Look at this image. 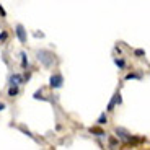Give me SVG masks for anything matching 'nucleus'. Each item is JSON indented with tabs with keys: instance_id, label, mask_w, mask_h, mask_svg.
<instances>
[{
	"instance_id": "nucleus-4",
	"label": "nucleus",
	"mask_w": 150,
	"mask_h": 150,
	"mask_svg": "<svg viewBox=\"0 0 150 150\" xmlns=\"http://www.w3.org/2000/svg\"><path fill=\"white\" fill-rule=\"evenodd\" d=\"M10 82H11V85L15 86V85H18V83H21L23 79H21V75H11V77H10Z\"/></svg>"
},
{
	"instance_id": "nucleus-7",
	"label": "nucleus",
	"mask_w": 150,
	"mask_h": 150,
	"mask_svg": "<svg viewBox=\"0 0 150 150\" xmlns=\"http://www.w3.org/2000/svg\"><path fill=\"white\" fill-rule=\"evenodd\" d=\"M8 95H10V96H16V95H18V88H16V86H11L10 90H8Z\"/></svg>"
},
{
	"instance_id": "nucleus-11",
	"label": "nucleus",
	"mask_w": 150,
	"mask_h": 150,
	"mask_svg": "<svg viewBox=\"0 0 150 150\" xmlns=\"http://www.w3.org/2000/svg\"><path fill=\"white\" fill-rule=\"evenodd\" d=\"M144 54H145V51H142V49H137L135 51V56H144Z\"/></svg>"
},
{
	"instance_id": "nucleus-2",
	"label": "nucleus",
	"mask_w": 150,
	"mask_h": 150,
	"mask_svg": "<svg viewBox=\"0 0 150 150\" xmlns=\"http://www.w3.org/2000/svg\"><path fill=\"white\" fill-rule=\"evenodd\" d=\"M62 83H64V79L60 74H56L51 77V86L52 88H59V86H62Z\"/></svg>"
},
{
	"instance_id": "nucleus-6",
	"label": "nucleus",
	"mask_w": 150,
	"mask_h": 150,
	"mask_svg": "<svg viewBox=\"0 0 150 150\" xmlns=\"http://www.w3.org/2000/svg\"><path fill=\"white\" fill-rule=\"evenodd\" d=\"M90 132H91V134H96V135H105V131H103L101 127H98V126L90 127Z\"/></svg>"
},
{
	"instance_id": "nucleus-3",
	"label": "nucleus",
	"mask_w": 150,
	"mask_h": 150,
	"mask_svg": "<svg viewBox=\"0 0 150 150\" xmlns=\"http://www.w3.org/2000/svg\"><path fill=\"white\" fill-rule=\"evenodd\" d=\"M16 36H18V39L21 42H26V33H25V28H23L21 25L16 26Z\"/></svg>"
},
{
	"instance_id": "nucleus-10",
	"label": "nucleus",
	"mask_w": 150,
	"mask_h": 150,
	"mask_svg": "<svg viewBox=\"0 0 150 150\" xmlns=\"http://www.w3.org/2000/svg\"><path fill=\"white\" fill-rule=\"evenodd\" d=\"M21 57H23V67H26V54L21 52Z\"/></svg>"
},
{
	"instance_id": "nucleus-5",
	"label": "nucleus",
	"mask_w": 150,
	"mask_h": 150,
	"mask_svg": "<svg viewBox=\"0 0 150 150\" xmlns=\"http://www.w3.org/2000/svg\"><path fill=\"white\" fill-rule=\"evenodd\" d=\"M116 134L119 135L121 139H127V137H129V132H127V131H124V129H121V127L116 129Z\"/></svg>"
},
{
	"instance_id": "nucleus-12",
	"label": "nucleus",
	"mask_w": 150,
	"mask_h": 150,
	"mask_svg": "<svg viewBox=\"0 0 150 150\" xmlns=\"http://www.w3.org/2000/svg\"><path fill=\"white\" fill-rule=\"evenodd\" d=\"M7 39V33H2L0 34V41H5Z\"/></svg>"
},
{
	"instance_id": "nucleus-14",
	"label": "nucleus",
	"mask_w": 150,
	"mask_h": 150,
	"mask_svg": "<svg viewBox=\"0 0 150 150\" xmlns=\"http://www.w3.org/2000/svg\"><path fill=\"white\" fill-rule=\"evenodd\" d=\"M116 64L119 65V67H122V65H124V62H122V60H116Z\"/></svg>"
},
{
	"instance_id": "nucleus-15",
	"label": "nucleus",
	"mask_w": 150,
	"mask_h": 150,
	"mask_svg": "<svg viewBox=\"0 0 150 150\" xmlns=\"http://www.w3.org/2000/svg\"><path fill=\"white\" fill-rule=\"evenodd\" d=\"M2 109H5V105H4V103H2V105H0V111H2Z\"/></svg>"
},
{
	"instance_id": "nucleus-9",
	"label": "nucleus",
	"mask_w": 150,
	"mask_h": 150,
	"mask_svg": "<svg viewBox=\"0 0 150 150\" xmlns=\"http://www.w3.org/2000/svg\"><path fill=\"white\" fill-rule=\"evenodd\" d=\"M127 80H131V79H139V75H135V74H129L127 77H126Z\"/></svg>"
},
{
	"instance_id": "nucleus-8",
	"label": "nucleus",
	"mask_w": 150,
	"mask_h": 150,
	"mask_svg": "<svg viewBox=\"0 0 150 150\" xmlns=\"http://www.w3.org/2000/svg\"><path fill=\"white\" fill-rule=\"evenodd\" d=\"M98 122H100V124L108 122V119H106V114H101V116H100V119H98Z\"/></svg>"
},
{
	"instance_id": "nucleus-1",
	"label": "nucleus",
	"mask_w": 150,
	"mask_h": 150,
	"mask_svg": "<svg viewBox=\"0 0 150 150\" xmlns=\"http://www.w3.org/2000/svg\"><path fill=\"white\" fill-rule=\"evenodd\" d=\"M36 56L42 62V65H46V67H51L54 64V54L51 51H38Z\"/></svg>"
},
{
	"instance_id": "nucleus-13",
	"label": "nucleus",
	"mask_w": 150,
	"mask_h": 150,
	"mask_svg": "<svg viewBox=\"0 0 150 150\" xmlns=\"http://www.w3.org/2000/svg\"><path fill=\"white\" fill-rule=\"evenodd\" d=\"M109 142H111V145H116V144H117V140L114 139V137H111V139H109Z\"/></svg>"
}]
</instances>
